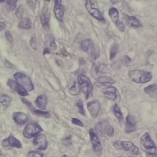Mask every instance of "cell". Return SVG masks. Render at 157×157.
<instances>
[{
  "label": "cell",
  "mask_w": 157,
  "mask_h": 157,
  "mask_svg": "<svg viewBox=\"0 0 157 157\" xmlns=\"http://www.w3.org/2000/svg\"><path fill=\"white\" fill-rule=\"evenodd\" d=\"M96 132L101 136L112 137L114 134V129L108 121H99L95 124Z\"/></svg>",
  "instance_id": "cell-3"
},
{
  "label": "cell",
  "mask_w": 157,
  "mask_h": 157,
  "mask_svg": "<svg viewBox=\"0 0 157 157\" xmlns=\"http://www.w3.org/2000/svg\"><path fill=\"white\" fill-rule=\"evenodd\" d=\"M5 36H6V39H7V40H8L9 42L12 43V42H13V37H12V34H11V33H10L9 31H6V33H5Z\"/></svg>",
  "instance_id": "cell-38"
},
{
  "label": "cell",
  "mask_w": 157,
  "mask_h": 157,
  "mask_svg": "<svg viewBox=\"0 0 157 157\" xmlns=\"http://www.w3.org/2000/svg\"><path fill=\"white\" fill-rule=\"evenodd\" d=\"M44 154L42 153L34 151H30L27 154L26 157H43Z\"/></svg>",
  "instance_id": "cell-34"
},
{
  "label": "cell",
  "mask_w": 157,
  "mask_h": 157,
  "mask_svg": "<svg viewBox=\"0 0 157 157\" xmlns=\"http://www.w3.org/2000/svg\"><path fill=\"white\" fill-rule=\"evenodd\" d=\"M12 118L15 123L19 125H23L28 121L29 116L25 113L16 112L13 113Z\"/></svg>",
  "instance_id": "cell-17"
},
{
  "label": "cell",
  "mask_w": 157,
  "mask_h": 157,
  "mask_svg": "<svg viewBox=\"0 0 157 157\" xmlns=\"http://www.w3.org/2000/svg\"><path fill=\"white\" fill-rule=\"evenodd\" d=\"M85 7L87 9L88 13L94 18L97 19L98 21H101L102 23L105 22V20L103 15H102L101 12L96 8L93 7V4L91 1H86L85 2Z\"/></svg>",
  "instance_id": "cell-12"
},
{
  "label": "cell",
  "mask_w": 157,
  "mask_h": 157,
  "mask_svg": "<svg viewBox=\"0 0 157 157\" xmlns=\"http://www.w3.org/2000/svg\"><path fill=\"white\" fill-rule=\"evenodd\" d=\"M43 130L40 126L36 123L27 124L23 129V136L26 139H31L38 135Z\"/></svg>",
  "instance_id": "cell-7"
},
{
  "label": "cell",
  "mask_w": 157,
  "mask_h": 157,
  "mask_svg": "<svg viewBox=\"0 0 157 157\" xmlns=\"http://www.w3.org/2000/svg\"><path fill=\"white\" fill-rule=\"evenodd\" d=\"M118 52V45L114 43L112 45L110 50V59H113Z\"/></svg>",
  "instance_id": "cell-31"
},
{
  "label": "cell",
  "mask_w": 157,
  "mask_h": 157,
  "mask_svg": "<svg viewBox=\"0 0 157 157\" xmlns=\"http://www.w3.org/2000/svg\"><path fill=\"white\" fill-rule=\"evenodd\" d=\"M1 145L4 148L14 147L17 148H21L22 144L21 142L16 139L13 135H10L8 137L4 139L1 142Z\"/></svg>",
  "instance_id": "cell-13"
},
{
  "label": "cell",
  "mask_w": 157,
  "mask_h": 157,
  "mask_svg": "<svg viewBox=\"0 0 157 157\" xmlns=\"http://www.w3.org/2000/svg\"><path fill=\"white\" fill-rule=\"evenodd\" d=\"M146 157H157V153H147Z\"/></svg>",
  "instance_id": "cell-42"
},
{
  "label": "cell",
  "mask_w": 157,
  "mask_h": 157,
  "mask_svg": "<svg viewBox=\"0 0 157 157\" xmlns=\"http://www.w3.org/2000/svg\"><path fill=\"white\" fill-rule=\"evenodd\" d=\"M12 101V99L10 96L6 94H0V103L4 105L5 107H8Z\"/></svg>",
  "instance_id": "cell-30"
},
{
  "label": "cell",
  "mask_w": 157,
  "mask_h": 157,
  "mask_svg": "<svg viewBox=\"0 0 157 157\" xmlns=\"http://www.w3.org/2000/svg\"><path fill=\"white\" fill-rule=\"evenodd\" d=\"M15 81L27 91H31L34 87L31 78L26 74L21 72H16L13 75Z\"/></svg>",
  "instance_id": "cell-4"
},
{
  "label": "cell",
  "mask_w": 157,
  "mask_h": 157,
  "mask_svg": "<svg viewBox=\"0 0 157 157\" xmlns=\"http://www.w3.org/2000/svg\"><path fill=\"white\" fill-rule=\"evenodd\" d=\"M4 64H5V66L7 68H9V69H11L13 67V65L11 64V63H10L9 61L7 60H5L4 61Z\"/></svg>",
  "instance_id": "cell-41"
},
{
  "label": "cell",
  "mask_w": 157,
  "mask_h": 157,
  "mask_svg": "<svg viewBox=\"0 0 157 157\" xmlns=\"http://www.w3.org/2000/svg\"><path fill=\"white\" fill-rule=\"evenodd\" d=\"M7 85L12 91L17 93L21 96H26L28 95V91L21 87L15 80L13 79H8Z\"/></svg>",
  "instance_id": "cell-15"
},
{
  "label": "cell",
  "mask_w": 157,
  "mask_h": 157,
  "mask_svg": "<svg viewBox=\"0 0 157 157\" xmlns=\"http://www.w3.org/2000/svg\"><path fill=\"white\" fill-rule=\"evenodd\" d=\"M116 81L112 77L107 75H101L96 80L95 84L98 87H108L110 85L114 84Z\"/></svg>",
  "instance_id": "cell-16"
},
{
  "label": "cell",
  "mask_w": 157,
  "mask_h": 157,
  "mask_svg": "<svg viewBox=\"0 0 157 157\" xmlns=\"http://www.w3.org/2000/svg\"><path fill=\"white\" fill-rule=\"evenodd\" d=\"M61 157H70V156H68V155H62Z\"/></svg>",
  "instance_id": "cell-45"
},
{
  "label": "cell",
  "mask_w": 157,
  "mask_h": 157,
  "mask_svg": "<svg viewBox=\"0 0 157 157\" xmlns=\"http://www.w3.org/2000/svg\"><path fill=\"white\" fill-rule=\"evenodd\" d=\"M81 91L80 90V85L78 84V83L75 82L74 85L69 88V92L71 94L75 96V95H78Z\"/></svg>",
  "instance_id": "cell-29"
},
{
  "label": "cell",
  "mask_w": 157,
  "mask_h": 157,
  "mask_svg": "<svg viewBox=\"0 0 157 157\" xmlns=\"http://www.w3.org/2000/svg\"><path fill=\"white\" fill-rule=\"evenodd\" d=\"M16 15L19 18H21V16L23 15V9H22L21 6H20L18 8V9L17 10V11H16Z\"/></svg>",
  "instance_id": "cell-39"
},
{
  "label": "cell",
  "mask_w": 157,
  "mask_h": 157,
  "mask_svg": "<svg viewBox=\"0 0 157 157\" xmlns=\"http://www.w3.org/2000/svg\"><path fill=\"white\" fill-rule=\"evenodd\" d=\"M33 144L34 147L39 150H45L48 146L47 137L45 134H38L34 137Z\"/></svg>",
  "instance_id": "cell-11"
},
{
  "label": "cell",
  "mask_w": 157,
  "mask_h": 157,
  "mask_svg": "<svg viewBox=\"0 0 157 157\" xmlns=\"http://www.w3.org/2000/svg\"><path fill=\"white\" fill-rule=\"evenodd\" d=\"M71 122H72V124L77 125V126H81V127H83L84 126L83 123L80 120H79L78 119H77L76 118H72L71 119Z\"/></svg>",
  "instance_id": "cell-37"
},
{
  "label": "cell",
  "mask_w": 157,
  "mask_h": 157,
  "mask_svg": "<svg viewBox=\"0 0 157 157\" xmlns=\"http://www.w3.org/2000/svg\"><path fill=\"white\" fill-rule=\"evenodd\" d=\"M108 13L112 21L114 23V24L118 28V29L120 31H124L125 27L123 23L119 18L118 10L115 7H112L109 10Z\"/></svg>",
  "instance_id": "cell-10"
},
{
  "label": "cell",
  "mask_w": 157,
  "mask_h": 157,
  "mask_svg": "<svg viewBox=\"0 0 157 157\" xmlns=\"http://www.w3.org/2000/svg\"><path fill=\"white\" fill-rule=\"evenodd\" d=\"M63 143L66 147L70 146L72 144V142H71V136H69V137H67L63 139Z\"/></svg>",
  "instance_id": "cell-36"
},
{
  "label": "cell",
  "mask_w": 157,
  "mask_h": 157,
  "mask_svg": "<svg viewBox=\"0 0 157 157\" xmlns=\"http://www.w3.org/2000/svg\"><path fill=\"white\" fill-rule=\"evenodd\" d=\"M80 48L83 52L91 54L96 48L94 47L93 42L90 39L83 40L80 43Z\"/></svg>",
  "instance_id": "cell-20"
},
{
  "label": "cell",
  "mask_w": 157,
  "mask_h": 157,
  "mask_svg": "<svg viewBox=\"0 0 157 157\" xmlns=\"http://www.w3.org/2000/svg\"><path fill=\"white\" fill-rule=\"evenodd\" d=\"M131 61V58H130L128 55H125V56L123 57V60H122L123 63L124 64H128Z\"/></svg>",
  "instance_id": "cell-40"
},
{
  "label": "cell",
  "mask_w": 157,
  "mask_h": 157,
  "mask_svg": "<svg viewBox=\"0 0 157 157\" xmlns=\"http://www.w3.org/2000/svg\"><path fill=\"white\" fill-rule=\"evenodd\" d=\"M102 93L108 99L112 100L116 102V104L119 102L120 100V96L118 90L113 86H109L102 90Z\"/></svg>",
  "instance_id": "cell-9"
},
{
  "label": "cell",
  "mask_w": 157,
  "mask_h": 157,
  "mask_svg": "<svg viewBox=\"0 0 157 157\" xmlns=\"http://www.w3.org/2000/svg\"><path fill=\"white\" fill-rule=\"evenodd\" d=\"M34 102L36 106L38 108H39L40 110H43L46 109V106L47 104V99L45 95L41 94L38 96Z\"/></svg>",
  "instance_id": "cell-22"
},
{
  "label": "cell",
  "mask_w": 157,
  "mask_h": 157,
  "mask_svg": "<svg viewBox=\"0 0 157 157\" xmlns=\"http://www.w3.org/2000/svg\"><path fill=\"white\" fill-rule=\"evenodd\" d=\"M31 25L32 22L31 20H30L29 18L28 17H25L23 18H21L20 21L18 23V28L25 29V30H28L31 29Z\"/></svg>",
  "instance_id": "cell-24"
},
{
  "label": "cell",
  "mask_w": 157,
  "mask_h": 157,
  "mask_svg": "<svg viewBox=\"0 0 157 157\" xmlns=\"http://www.w3.org/2000/svg\"><path fill=\"white\" fill-rule=\"evenodd\" d=\"M90 59L91 61H94L99 56V52L98 49H95L91 54H90Z\"/></svg>",
  "instance_id": "cell-35"
},
{
  "label": "cell",
  "mask_w": 157,
  "mask_h": 157,
  "mask_svg": "<svg viewBox=\"0 0 157 157\" xmlns=\"http://www.w3.org/2000/svg\"><path fill=\"white\" fill-rule=\"evenodd\" d=\"M128 76L132 82L140 84L147 83L152 78L150 72L140 69H134L129 71Z\"/></svg>",
  "instance_id": "cell-1"
},
{
  "label": "cell",
  "mask_w": 157,
  "mask_h": 157,
  "mask_svg": "<svg viewBox=\"0 0 157 157\" xmlns=\"http://www.w3.org/2000/svg\"><path fill=\"white\" fill-rule=\"evenodd\" d=\"M86 106H87L88 110L89 111L91 117H93V118L97 117L99 113V107H100L99 102L96 100L90 101L87 103Z\"/></svg>",
  "instance_id": "cell-18"
},
{
  "label": "cell",
  "mask_w": 157,
  "mask_h": 157,
  "mask_svg": "<svg viewBox=\"0 0 157 157\" xmlns=\"http://www.w3.org/2000/svg\"><path fill=\"white\" fill-rule=\"evenodd\" d=\"M32 112L33 113V114L40 117H43L45 118H49L50 117V115L49 113L48 112H45V111H43L41 110H37V109H34V107L32 108L31 109Z\"/></svg>",
  "instance_id": "cell-28"
},
{
  "label": "cell",
  "mask_w": 157,
  "mask_h": 157,
  "mask_svg": "<svg viewBox=\"0 0 157 157\" xmlns=\"http://www.w3.org/2000/svg\"><path fill=\"white\" fill-rule=\"evenodd\" d=\"M137 121L134 115L129 114L126 117L124 132L127 134L133 132L136 130Z\"/></svg>",
  "instance_id": "cell-14"
},
{
  "label": "cell",
  "mask_w": 157,
  "mask_h": 157,
  "mask_svg": "<svg viewBox=\"0 0 157 157\" xmlns=\"http://www.w3.org/2000/svg\"><path fill=\"white\" fill-rule=\"evenodd\" d=\"M64 9L61 4V1H55L54 6V13L56 18L60 21H63Z\"/></svg>",
  "instance_id": "cell-19"
},
{
  "label": "cell",
  "mask_w": 157,
  "mask_h": 157,
  "mask_svg": "<svg viewBox=\"0 0 157 157\" xmlns=\"http://www.w3.org/2000/svg\"><path fill=\"white\" fill-rule=\"evenodd\" d=\"M4 4V6L6 8V9L8 11V12H11L12 10H13L15 8H16V6H17V0H14V1H4L2 2Z\"/></svg>",
  "instance_id": "cell-27"
},
{
  "label": "cell",
  "mask_w": 157,
  "mask_h": 157,
  "mask_svg": "<svg viewBox=\"0 0 157 157\" xmlns=\"http://www.w3.org/2000/svg\"><path fill=\"white\" fill-rule=\"evenodd\" d=\"M129 157H131V156H129Z\"/></svg>",
  "instance_id": "cell-46"
},
{
  "label": "cell",
  "mask_w": 157,
  "mask_h": 157,
  "mask_svg": "<svg viewBox=\"0 0 157 157\" xmlns=\"http://www.w3.org/2000/svg\"><path fill=\"white\" fill-rule=\"evenodd\" d=\"M5 28H6V25L4 23L0 21V30H2Z\"/></svg>",
  "instance_id": "cell-44"
},
{
  "label": "cell",
  "mask_w": 157,
  "mask_h": 157,
  "mask_svg": "<svg viewBox=\"0 0 157 157\" xmlns=\"http://www.w3.org/2000/svg\"><path fill=\"white\" fill-rule=\"evenodd\" d=\"M89 135L90 137L91 143L92 144V148L93 151L98 156H100L102 153V147L97 134L95 132L93 129L91 128L89 129Z\"/></svg>",
  "instance_id": "cell-8"
},
{
  "label": "cell",
  "mask_w": 157,
  "mask_h": 157,
  "mask_svg": "<svg viewBox=\"0 0 157 157\" xmlns=\"http://www.w3.org/2000/svg\"><path fill=\"white\" fill-rule=\"evenodd\" d=\"M140 141L142 147L148 151L147 153H156L157 150L156 145L148 132H145L140 137Z\"/></svg>",
  "instance_id": "cell-6"
},
{
  "label": "cell",
  "mask_w": 157,
  "mask_h": 157,
  "mask_svg": "<svg viewBox=\"0 0 157 157\" xmlns=\"http://www.w3.org/2000/svg\"><path fill=\"white\" fill-rule=\"evenodd\" d=\"M48 18L47 17V16L46 15L42 14L40 16V21L42 25V26L44 28H45V29H48L49 28V20H48Z\"/></svg>",
  "instance_id": "cell-32"
},
{
  "label": "cell",
  "mask_w": 157,
  "mask_h": 157,
  "mask_svg": "<svg viewBox=\"0 0 157 157\" xmlns=\"http://www.w3.org/2000/svg\"><path fill=\"white\" fill-rule=\"evenodd\" d=\"M144 92L151 98L157 99V84L153 83L144 88Z\"/></svg>",
  "instance_id": "cell-23"
},
{
  "label": "cell",
  "mask_w": 157,
  "mask_h": 157,
  "mask_svg": "<svg viewBox=\"0 0 157 157\" xmlns=\"http://www.w3.org/2000/svg\"><path fill=\"white\" fill-rule=\"evenodd\" d=\"M76 105L78 107V112L83 115V116H86V113H85V109L83 108V101L82 99H78L77 101L76 102Z\"/></svg>",
  "instance_id": "cell-33"
},
{
  "label": "cell",
  "mask_w": 157,
  "mask_h": 157,
  "mask_svg": "<svg viewBox=\"0 0 157 157\" xmlns=\"http://www.w3.org/2000/svg\"><path fill=\"white\" fill-rule=\"evenodd\" d=\"M45 45H47V48L52 50H55L57 48V45L55 43V39L53 37L50 35L46 36V39H45Z\"/></svg>",
  "instance_id": "cell-25"
},
{
  "label": "cell",
  "mask_w": 157,
  "mask_h": 157,
  "mask_svg": "<svg viewBox=\"0 0 157 157\" xmlns=\"http://www.w3.org/2000/svg\"><path fill=\"white\" fill-rule=\"evenodd\" d=\"M113 112L115 116L117 117L119 122H123V115L121 113V111L120 110V107L118 106V104H115L113 106Z\"/></svg>",
  "instance_id": "cell-26"
},
{
  "label": "cell",
  "mask_w": 157,
  "mask_h": 157,
  "mask_svg": "<svg viewBox=\"0 0 157 157\" xmlns=\"http://www.w3.org/2000/svg\"><path fill=\"white\" fill-rule=\"evenodd\" d=\"M50 53V49L47 48H45L44 50V52H43V55H45V54H48V53Z\"/></svg>",
  "instance_id": "cell-43"
},
{
  "label": "cell",
  "mask_w": 157,
  "mask_h": 157,
  "mask_svg": "<svg viewBox=\"0 0 157 157\" xmlns=\"http://www.w3.org/2000/svg\"><path fill=\"white\" fill-rule=\"evenodd\" d=\"M113 147L118 150H123L131 152L134 155H137L139 153V149L131 141L115 140L113 143Z\"/></svg>",
  "instance_id": "cell-5"
},
{
  "label": "cell",
  "mask_w": 157,
  "mask_h": 157,
  "mask_svg": "<svg viewBox=\"0 0 157 157\" xmlns=\"http://www.w3.org/2000/svg\"><path fill=\"white\" fill-rule=\"evenodd\" d=\"M124 19L126 23L132 28H139L142 27V24L140 21L137 19L135 16H129L126 15L124 16Z\"/></svg>",
  "instance_id": "cell-21"
},
{
  "label": "cell",
  "mask_w": 157,
  "mask_h": 157,
  "mask_svg": "<svg viewBox=\"0 0 157 157\" xmlns=\"http://www.w3.org/2000/svg\"><path fill=\"white\" fill-rule=\"evenodd\" d=\"M77 79L81 91L85 94L86 99H88L91 96L93 91V84L91 80L85 75H79Z\"/></svg>",
  "instance_id": "cell-2"
}]
</instances>
